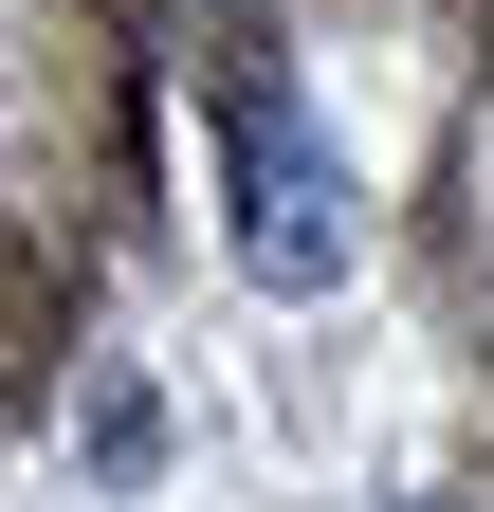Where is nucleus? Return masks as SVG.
Instances as JSON below:
<instances>
[{"mask_svg":"<svg viewBox=\"0 0 494 512\" xmlns=\"http://www.w3.org/2000/svg\"><path fill=\"white\" fill-rule=\"evenodd\" d=\"M220 238H238L257 293H348L366 202H348V147H330L293 92H238V110H220Z\"/></svg>","mask_w":494,"mask_h":512,"instance_id":"f257e3e1","label":"nucleus"},{"mask_svg":"<svg viewBox=\"0 0 494 512\" xmlns=\"http://www.w3.org/2000/svg\"><path fill=\"white\" fill-rule=\"evenodd\" d=\"M385 512H440V494H385Z\"/></svg>","mask_w":494,"mask_h":512,"instance_id":"f03ea898","label":"nucleus"}]
</instances>
